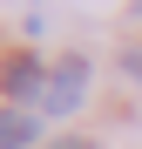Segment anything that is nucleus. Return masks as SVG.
I'll list each match as a JSON object with an SVG mask.
<instances>
[{
    "instance_id": "nucleus-1",
    "label": "nucleus",
    "mask_w": 142,
    "mask_h": 149,
    "mask_svg": "<svg viewBox=\"0 0 142 149\" xmlns=\"http://www.w3.org/2000/svg\"><path fill=\"white\" fill-rule=\"evenodd\" d=\"M47 74L54 68H41V54H0V95H7L14 109H27V102H47Z\"/></svg>"
},
{
    "instance_id": "nucleus-2",
    "label": "nucleus",
    "mask_w": 142,
    "mask_h": 149,
    "mask_svg": "<svg viewBox=\"0 0 142 149\" xmlns=\"http://www.w3.org/2000/svg\"><path fill=\"white\" fill-rule=\"evenodd\" d=\"M81 95H88V54H68L54 74H47V115H75L81 109Z\"/></svg>"
},
{
    "instance_id": "nucleus-3",
    "label": "nucleus",
    "mask_w": 142,
    "mask_h": 149,
    "mask_svg": "<svg viewBox=\"0 0 142 149\" xmlns=\"http://www.w3.org/2000/svg\"><path fill=\"white\" fill-rule=\"evenodd\" d=\"M41 142V122L27 109H0V149H34Z\"/></svg>"
},
{
    "instance_id": "nucleus-4",
    "label": "nucleus",
    "mask_w": 142,
    "mask_h": 149,
    "mask_svg": "<svg viewBox=\"0 0 142 149\" xmlns=\"http://www.w3.org/2000/svg\"><path fill=\"white\" fill-rule=\"evenodd\" d=\"M122 74H129V81L142 88V47H122Z\"/></svg>"
},
{
    "instance_id": "nucleus-5",
    "label": "nucleus",
    "mask_w": 142,
    "mask_h": 149,
    "mask_svg": "<svg viewBox=\"0 0 142 149\" xmlns=\"http://www.w3.org/2000/svg\"><path fill=\"white\" fill-rule=\"evenodd\" d=\"M61 149H95V142H61Z\"/></svg>"
},
{
    "instance_id": "nucleus-6",
    "label": "nucleus",
    "mask_w": 142,
    "mask_h": 149,
    "mask_svg": "<svg viewBox=\"0 0 142 149\" xmlns=\"http://www.w3.org/2000/svg\"><path fill=\"white\" fill-rule=\"evenodd\" d=\"M135 7H142V0H135Z\"/></svg>"
}]
</instances>
